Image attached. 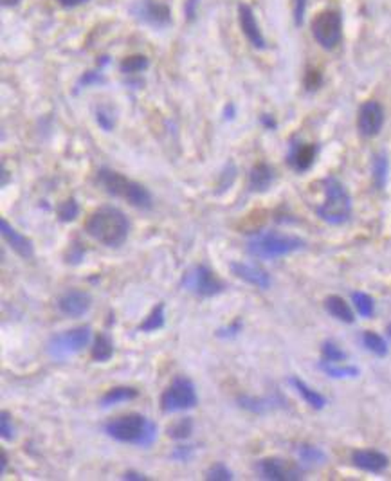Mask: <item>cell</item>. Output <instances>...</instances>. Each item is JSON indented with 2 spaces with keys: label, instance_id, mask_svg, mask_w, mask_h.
I'll return each instance as SVG.
<instances>
[{
  "label": "cell",
  "instance_id": "1",
  "mask_svg": "<svg viewBox=\"0 0 391 481\" xmlns=\"http://www.w3.org/2000/svg\"><path fill=\"white\" fill-rule=\"evenodd\" d=\"M85 231L96 242L107 247H118L129 236L130 222L121 210L114 205H103L87 219Z\"/></svg>",
  "mask_w": 391,
  "mask_h": 481
},
{
  "label": "cell",
  "instance_id": "2",
  "mask_svg": "<svg viewBox=\"0 0 391 481\" xmlns=\"http://www.w3.org/2000/svg\"><path fill=\"white\" fill-rule=\"evenodd\" d=\"M157 431L159 427L153 420L139 413L115 416L105 424V433L110 438L137 447H150L152 443H155Z\"/></svg>",
  "mask_w": 391,
  "mask_h": 481
},
{
  "label": "cell",
  "instance_id": "3",
  "mask_svg": "<svg viewBox=\"0 0 391 481\" xmlns=\"http://www.w3.org/2000/svg\"><path fill=\"white\" fill-rule=\"evenodd\" d=\"M301 249H305V240L278 231L256 233L247 242V253L258 260H276L287 254L298 253Z\"/></svg>",
  "mask_w": 391,
  "mask_h": 481
},
{
  "label": "cell",
  "instance_id": "4",
  "mask_svg": "<svg viewBox=\"0 0 391 481\" xmlns=\"http://www.w3.org/2000/svg\"><path fill=\"white\" fill-rule=\"evenodd\" d=\"M98 181H100L101 186L105 188L107 193L120 197L134 208H139V210H150L152 208L150 191L143 184L124 177L123 173L109 170V168H101L98 172Z\"/></svg>",
  "mask_w": 391,
  "mask_h": 481
},
{
  "label": "cell",
  "instance_id": "5",
  "mask_svg": "<svg viewBox=\"0 0 391 481\" xmlns=\"http://www.w3.org/2000/svg\"><path fill=\"white\" fill-rule=\"evenodd\" d=\"M315 211H317V216L326 224H344L352 213V199H350L348 190L337 179L328 177L324 181V201Z\"/></svg>",
  "mask_w": 391,
  "mask_h": 481
},
{
  "label": "cell",
  "instance_id": "6",
  "mask_svg": "<svg viewBox=\"0 0 391 481\" xmlns=\"http://www.w3.org/2000/svg\"><path fill=\"white\" fill-rule=\"evenodd\" d=\"M92 339L91 326H76V328L65 330L53 335L47 343V353L51 359L56 361H67L72 355L80 353L85 346H89Z\"/></svg>",
  "mask_w": 391,
  "mask_h": 481
},
{
  "label": "cell",
  "instance_id": "7",
  "mask_svg": "<svg viewBox=\"0 0 391 481\" xmlns=\"http://www.w3.org/2000/svg\"><path fill=\"white\" fill-rule=\"evenodd\" d=\"M197 404H199V396H197L195 384L184 375L175 377L172 384L161 395V410L166 414L193 410Z\"/></svg>",
  "mask_w": 391,
  "mask_h": 481
},
{
  "label": "cell",
  "instance_id": "8",
  "mask_svg": "<svg viewBox=\"0 0 391 481\" xmlns=\"http://www.w3.org/2000/svg\"><path fill=\"white\" fill-rule=\"evenodd\" d=\"M182 287L195 295H201V298H213V295L222 294L227 289L225 281L205 265H195L193 269H190L182 278Z\"/></svg>",
  "mask_w": 391,
  "mask_h": 481
},
{
  "label": "cell",
  "instance_id": "9",
  "mask_svg": "<svg viewBox=\"0 0 391 481\" xmlns=\"http://www.w3.org/2000/svg\"><path fill=\"white\" fill-rule=\"evenodd\" d=\"M341 33H343V20H341V14L335 10L321 11L312 20V34H314V38L317 40L321 47H335L339 40H341Z\"/></svg>",
  "mask_w": 391,
  "mask_h": 481
},
{
  "label": "cell",
  "instance_id": "10",
  "mask_svg": "<svg viewBox=\"0 0 391 481\" xmlns=\"http://www.w3.org/2000/svg\"><path fill=\"white\" fill-rule=\"evenodd\" d=\"M258 472L263 480L271 481H296L301 480V469L296 463L283 460V458L272 456L263 458L258 463Z\"/></svg>",
  "mask_w": 391,
  "mask_h": 481
},
{
  "label": "cell",
  "instance_id": "11",
  "mask_svg": "<svg viewBox=\"0 0 391 481\" xmlns=\"http://www.w3.org/2000/svg\"><path fill=\"white\" fill-rule=\"evenodd\" d=\"M130 11L137 20L155 25V27H166L172 22V11L164 2H159V0H137L130 8Z\"/></svg>",
  "mask_w": 391,
  "mask_h": 481
},
{
  "label": "cell",
  "instance_id": "12",
  "mask_svg": "<svg viewBox=\"0 0 391 481\" xmlns=\"http://www.w3.org/2000/svg\"><path fill=\"white\" fill-rule=\"evenodd\" d=\"M58 310L67 317H81L85 315L92 306V298L87 291L80 289H69L58 298Z\"/></svg>",
  "mask_w": 391,
  "mask_h": 481
},
{
  "label": "cell",
  "instance_id": "13",
  "mask_svg": "<svg viewBox=\"0 0 391 481\" xmlns=\"http://www.w3.org/2000/svg\"><path fill=\"white\" fill-rule=\"evenodd\" d=\"M382 124H384V110H382L381 103L377 101H366L361 110H359L357 118V128L361 135L364 137H375L381 132Z\"/></svg>",
  "mask_w": 391,
  "mask_h": 481
},
{
  "label": "cell",
  "instance_id": "14",
  "mask_svg": "<svg viewBox=\"0 0 391 481\" xmlns=\"http://www.w3.org/2000/svg\"><path fill=\"white\" fill-rule=\"evenodd\" d=\"M231 272L234 276L243 280L249 285L258 287L262 291H267L269 287L272 285V278L265 269H262L256 263H245V262H233L230 265Z\"/></svg>",
  "mask_w": 391,
  "mask_h": 481
},
{
  "label": "cell",
  "instance_id": "15",
  "mask_svg": "<svg viewBox=\"0 0 391 481\" xmlns=\"http://www.w3.org/2000/svg\"><path fill=\"white\" fill-rule=\"evenodd\" d=\"M352 462L361 471L379 474V472L386 471L390 465V458L375 449H359V451L352 453Z\"/></svg>",
  "mask_w": 391,
  "mask_h": 481
},
{
  "label": "cell",
  "instance_id": "16",
  "mask_svg": "<svg viewBox=\"0 0 391 481\" xmlns=\"http://www.w3.org/2000/svg\"><path fill=\"white\" fill-rule=\"evenodd\" d=\"M0 231H2V236H4L5 242L10 243V247L13 249L14 253L19 254L20 258H24V260L33 258L34 254L33 242H31L27 236H24V234H20L19 231H16L10 222H8V220L4 219L0 220Z\"/></svg>",
  "mask_w": 391,
  "mask_h": 481
},
{
  "label": "cell",
  "instance_id": "17",
  "mask_svg": "<svg viewBox=\"0 0 391 481\" xmlns=\"http://www.w3.org/2000/svg\"><path fill=\"white\" fill-rule=\"evenodd\" d=\"M238 405L242 410L254 414H265L269 411L283 407L285 401L280 395H265V396H238Z\"/></svg>",
  "mask_w": 391,
  "mask_h": 481
},
{
  "label": "cell",
  "instance_id": "18",
  "mask_svg": "<svg viewBox=\"0 0 391 481\" xmlns=\"http://www.w3.org/2000/svg\"><path fill=\"white\" fill-rule=\"evenodd\" d=\"M238 20H240V27H242L243 34L247 36L249 42L253 43L254 47L258 49L265 47V38H263L262 31H260V25H258L256 19H254L253 10H251L247 4L238 5Z\"/></svg>",
  "mask_w": 391,
  "mask_h": 481
},
{
  "label": "cell",
  "instance_id": "19",
  "mask_svg": "<svg viewBox=\"0 0 391 481\" xmlns=\"http://www.w3.org/2000/svg\"><path fill=\"white\" fill-rule=\"evenodd\" d=\"M315 146L311 143H296L292 144L291 153H289V162L296 172H306L314 164Z\"/></svg>",
  "mask_w": 391,
  "mask_h": 481
},
{
  "label": "cell",
  "instance_id": "20",
  "mask_svg": "<svg viewBox=\"0 0 391 481\" xmlns=\"http://www.w3.org/2000/svg\"><path fill=\"white\" fill-rule=\"evenodd\" d=\"M274 181V170L265 162H258L249 173V188L251 191H267Z\"/></svg>",
  "mask_w": 391,
  "mask_h": 481
},
{
  "label": "cell",
  "instance_id": "21",
  "mask_svg": "<svg viewBox=\"0 0 391 481\" xmlns=\"http://www.w3.org/2000/svg\"><path fill=\"white\" fill-rule=\"evenodd\" d=\"M324 309H326V312H328L332 317H335V320L341 321V323L352 324L353 321H355L353 310L350 309L348 303H346L343 298H339V295H328V298L324 300Z\"/></svg>",
  "mask_w": 391,
  "mask_h": 481
},
{
  "label": "cell",
  "instance_id": "22",
  "mask_svg": "<svg viewBox=\"0 0 391 481\" xmlns=\"http://www.w3.org/2000/svg\"><path fill=\"white\" fill-rule=\"evenodd\" d=\"M137 396H139V391L135 390V388L115 386V388H112V390L107 391L105 395L101 396L100 405L103 407V410H107V407H112V405H118V404H123V402L134 401V399H137Z\"/></svg>",
  "mask_w": 391,
  "mask_h": 481
},
{
  "label": "cell",
  "instance_id": "23",
  "mask_svg": "<svg viewBox=\"0 0 391 481\" xmlns=\"http://www.w3.org/2000/svg\"><path fill=\"white\" fill-rule=\"evenodd\" d=\"M298 460H300L301 467L314 469L320 467L326 462V454L323 453V449L315 447V445H309V443H301L296 449Z\"/></svg>",
  "mask_w": 391,
  "mask_h": 481
},
{
  "label": "cell",
  "instance_id": "24",
  "mask_svg": "<svg viewBox=\"0 0 391 481\" xmlns=\"http://www.w3.org/2000/svg\"><path fill=\"white\" fill-rule=\"evenodd\" d=\"M289 382H291L292 386H294V390L300 393L301 399L311 405L312 410H323L324 405H326V399L321 395L320 391L312 390V388L309 386L306 382L301 381V379H298V377H291V381Z\"/></svg>",
  "mask_w": 391,
  "mask_h": 481
},
{
  "label": "cell",
  "instance_id": "25",
  "mask_svg": "<svg viewBox=\"0 0 391 481\" xmlns=\"http://www.w3.org/2000/svg\"><path fill=\"white\" fill-rule=\"evenodd\" d=\"M320 370L324 375L332 377V379H355L361 373L357 366H350V364H343V362L324 361V359L320 362Z\"/></svg>",
  "mask_w": 391,
  "mask_h": 481
},
{
  "label": "cell",
  "instance_id": "26",
  "mask_svg": "<svg viewBox=\"0 0 391 481\" xmlns=\"http://www.w3.org/2000/svg\"><path fill=\"white\" fill-rule=\"evenodd\" d=\"M92 361L96 362H107L114 355V344L110 341L107 334H98L94 339V346H92Z\"/></svg>",
  "mask_w": 391,
  "mask_h": 481
},
{
  "label": "cell",
  "instance_id": "27",
  "mask_svg": "<svg viewBox=\"0 0 391 481\" xmlns=\"http://www.w3.org/2000/svg\"><path fill=\"white\" fill-rule=\"evenodd\" d=\"M164 320H166V315H164V303H159V305L150 312L148 317L139 324L137 330L139 332H146V334L157 332V330H161L162 326H164Z\"/></svg>",
  "mask_w": 391,
  "mask_h": 481
},
{
  "label": "cell",
  "instance_id": "28",
  "mask_svg": "<svg viewBox=\"0 0 391 481\" xmlns=\"http://www.w3.org/2000/svg\"><path fill=\"white\" fill-rule=\"evenodd\" d=\"M363 343L368 352H372L373 355H377V357H386L388 352H390L386 339L382 337V335L375 334V332H370V330L363 334Z\"/></svg>",
  "mask_w": 391,
  "mask_h": 481
},
{
  "label": "cell",
  "instance_id": "29",
  "mask_svg": "<svg viewBox=\"0 0 391 481\" xmlns=\"http://www.w3.org/2000/svg\"><path fill=\"white\" fill-rule=\"evenodd\" d=\"M191 433H193V418L191 416L179 418L175 424L168 427V436L173 440H186L190 438Z\"/></svg>",
  "mask_w": 391,
  "mask_h": 481
},
{
  "label": "cell",
  "instance_id": "30",
  "mask_svg": "<svg viewBox=\"0 0 391 481\" xmlns=\"http://www.w3.org/2000/svg\"><path fill=\"white\" fill-rule=\"evenodd\" d=\"M352 301L361 317H372L373 310H375V301L372 295H368L366 292H353Z\"/></svg>",
  "mask_w": 391,
  "mask_h": 481
},
{
  "label": "cell",
  "instance_id": "31",
  "mask_svg": "<svg viewBox=\"0 0 391 481\" xmlns=\"http://www.w3.org/2000/svg\"><path fill=\"white\" fill-rule=\"evenodd\" d=\"M388 172H390L388 157L384 153H379L375 161H373V179H375V184H377L379 190H384V186H386Z\"/></svg>",
  "mask_w": 391,
  "mask_h": 481
},
{
  "label": "cell",
  "instance_id": "32",
  "mask_svg": "<svg viewBox=\"0 0 391 481\" xmlns=\"http://www.w3.org/2000/svg\"><path fill=\"white\" fill-rule=\"evenodd\" d=\"M148 67V60L143 54H134V56L124 58L121 62V71L124 74H135V72H141Z\"/></svg>",
  "mask_w": 391,
  "mask_h": 481
},
{
  "label": "cell",
  "instance_id": "33",
  "mask_svg": "<svg viewBox=\"0 0 391 481\" xmlns=\"http://www.w3.org/2000/svg\"><path fill=\"white\" fill-rule=\"evenodd\" d=\"M78 214H80V205L74 199L62 202L60 208H58V216H60L62 222H72V220H76Z\"/></svg>",
  "mask_w": 391,
  "mask_h": 481
},
{
  "label": "cell",
  "instance_id": "34",
  "mask_svg": "<svg viewBox=\"0 0 391 481\" xmlns=\"http://www.w3.org/2000/svg\"><path fill=\"white\" fill-rule=\"evenodd\" d=\"M321 353H323L324 361H332V362L346 361V353H344L337 344L332 343V341H324L323 346H321Z\"/></svg>",
  "mask_w": 391,
  "mask_h": 481
},
{
  "label": "cell",
  "instance_id": "35",
  "mask_svg": "<svg viewBox=\"0 0 391 481\" xmlns=\"http://www.w3.org/2000/svg\"><path fill=\"white\" fill-rule=\"evenodd\" d=\"M205 480L210 481H231L233 480V472L225 467L224 463H215L213 467L205 471Z\"/></svg>",
  "mask_w": 391,
  "mask_h": 481
},
{
  "label": "cell",
  "instance_id": "36",
  "mask_svg": "<svg viewBox=\"0 0 391 481\" xmlns=\"http://www.w3.org/2000/svg\"><path fill=\"white\" fill-rule=\"evenodd\" d=\"M0 434H2V438L8 440V442L14 440L13 416H11L8 411H2V414H0Z\"/></svg>",
  "mask_w": 391,
  "mask_h": 481
},
{
  "label": "cell",
  "instance_id": "37",
  "mask_svg": "<svg viewBox=\"0 0 391 481\" xmlns=\"http://www.w3.org/2000/svg\"><path fill=\"white\" fill-rule=\"evenodd\" d=\"M193 454H195V447L193 445H177L173 449L172 458L175 462H190Z\"/></svg>",
  "mask_w": 391,
  "mask_h": 481
},
{
  "label": "cell",
  "instance_id": "38",
  "mask_svg": "<svg viewBox=\"0 0 391 481\" xmlns=\"http://www.w3.org/2000/svg\"><path fill=\"white\" fill-rule=\"evenodd\" d=\"M96 120H98V124H100L101 128L107 130V132H110V130L114 128V118L110 115V112L107 109L98 110V112H96Z\"/></svg>",
  "mask_w": 391,
  "mask_h": 481
},
{
  "label": "cell",
  "instance_id": "39",
  "mask_svg": "<svg viewBox=\"0 0 391 481\" xmlns=\"http://www.w3.org/2000/svg\"><path fill=\"white\" fill-rule=\"evenodd\" d=\"M83 256H85V249L81 247L80 243H74V245H71V249L67 251V263H71V265H78V263L83 262Z\"/></svg>",
  "mask_w": 391,
  "mask_h": 481
},
{
  "label": "cell",
  "instance_id": "40",
  "mask_svg": "<svg viewBox=\"0 0 391 481\" xmlns=\"http://www.w3.org/2000/svg\"><path fill=\"white\" fill-rule=\"evenodd\" d=\"M242 332V323H240L238 320L234 321L233 324H230V326H225V328H220L219 332H216V335H219L220 339H233L236 337V335Z\"/></svg>",
  "mask_w": 391,
  "mask_h": 481
},
{
  "label": "cell",
  "instance_id": "41",
  "mask_svg": "<svg viewBox=\"0 0 391 481\" xmlns=\"http://www.w3.org/2000/svg\"><path fill=\"white\" fill-rule=\"evenodd\" d=\"M306 2H309V0H296V4H294V16H296L298 25L303 24V16H305V11H306Z\"/></svg>",
  "mask_w": 391,
  "mask_h": 481
},
{
  "label": "cell",
  "instance_id": "42",
  "mask_svg": "<svg viewBox=\"0 0 391 481\" xmlns=\"http://www.w3.org/2000/svg\"><path fill=\"white\" fill-rule=\"evenodd\" d=\"M306 89L309 91H314V89H317L321 83V74L317 71H311L309 74H306Z\"/></svg>",
  "mask_w": 391,
  "mask_h": 481
},
{
  "label": "cell",
  "instance_id": "43",
  "mask_svg": "<svg viewBox=\"0 0 391 481\" xmlns=\"http://www.w3.org/2000/svg\"><path fill=\"white\" fill-rule=\"evenodd\" d=\"M100 81H103V78H101L100 72H89V74H85V76L81 78V85H91V83H100Z\"/></svg>",
  "mask_w": 391,
  "mask_h": 481
},
{
  "label": "cell",
  "instance_id": "44",
  "mask_svg": "<svg viewBox=\"0 0 391 481\" xmlns=\"http://www.w3.org/2000/svg\"><path fill=\"white\" fill-rule=\"evenodd\" d=\"M123 480H126V481H146L148 478L144 476V474H141V472H134V471H129V472H124L123 474Z\"/></svg>",
  "mask_w": 391,
  "mask_h": 481
},
{
  "label": "cell",
  "instance_id": "45",
  "mask_svg": "<svg viewBox=\"0 0 391 481\" xmlns=\"http://www.w3.org/2000/svg\"><path fill=\"white\" fill-rule=\"evenodd\" d=\"M60 4L65 5V8H74V5H80V4H85L87 0H58Z\"/></svg>",
  "mask_w": 391,
  "mask_h": 481
},
{
  "label": "cell",
  "instance_id": "46",
  "mask_svg": "<svg viewBox=\"0 0 391 481\" xmlns=\"http://www.w3.org/2000/svg\"><path fill=\"white\" fill-rule=\"evenodd\" d=\"M5 467H8V456L4 451H0V474H4Z\"/></svg>",
  "mask_w": 391,
  "mask_h": 481
},
{
  "label": "cell",
  "instance_id": "47",
  "mask_svg": "<svg viewBox=\"0 0 391 481\" xmlns=\"http://www.w3.org/2000/svg\"><path fill=\"white\" fill-rule=\"evenodd\" d=\"M16 2H19V0H2V4L4 5H14Z\"/></svg>",
  "mask_w": 391,
  "mask_h": 481
}]
</instances>
